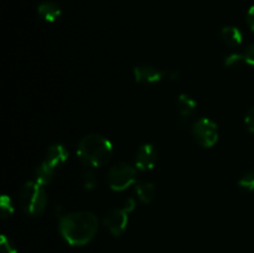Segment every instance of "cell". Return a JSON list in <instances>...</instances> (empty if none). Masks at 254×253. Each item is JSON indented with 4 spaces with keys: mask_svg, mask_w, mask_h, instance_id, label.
<instances>
[{
    "mask_svg": "<svg viewBox=\"0 0 254 253\" xmlns=\"http://www.w3.org/2000/svg\"><path fill=\"white\" fill-rule=\"evenodd\" d=\"M98 218L88 211L71 212L60 218V232L71 246H84L91 242L98 231Z\"/></svg>",
    "mask_w": 254,
    "mask_h": 253,
    "instance_id": "6da1fadb",
    "label": "cell"
},
{
    "mask_svg": "<svg viewBox=\"0 0 254 253\" xmlns=\"http://www.w3.org/2000/svg\"><path fill=\"white\" fill-rule=\"evenodd\" d=\"M113 155V145L101 134H88L79 140L77 156L88 168L103 166Z\"/></svg>",
    "mask_w": 254,
    "mask_h": 253,
    "instance_id": "7a4b0ae2",
    "label": "cell"
},
{
    "mask_svg": "<svg viewBox=\"0 0 254 253\" xmlns=\"http://www.w3.org/2000/svg\"><path fill=\"white\" fill-rule=\"evenodd\" d=\"M19 201L22 211L27 216L37 217L45 211L47 205V195L44 186L36 181H27L19 192Z\"/></svg>",
    "mask_w": 254,
    "mask_h": 253,
    "instance_id": "3957f363",
    "label": "cell"
},
{
    "mask_svg": "<svg viewBox=\"0 0 254 253\" xmlns=\"http://www.w3.org/2000/svg\"><path fill=\"white\" fill-rule=\"evenodd\" d=\"M136 180V170L127 163H118L108 171L109 188L113 191H124Z\"/></svg>",
    "mask_w": 254,
    "mask_h": 253,
    "instance_id": "277c9868",
    "label": "cell"
},
{
    "mask_svg": "<svg viewBox=\"0 0 254 253\" xmlns=\"http://www.w3.org/2000/svg\"><path fill=\"white\" fill-rule=\"evenodd\" d=\"M192 136L201 146L203 148H212L218 140V126L212 119L210 118H200L193 123L192 129Z\"/></svg>",
    "mask_w": 254,
    "mask_h": 253,
    "instance_id": "5b68a950",
    "label": "cell"
},
{
    "mask_svg": "<svg viewBox=\"0 0 254 253\" xmlns=\"http://www.w3.org/2000/svg\"><path fill=\"white\" fill-rule=\"evenodd\" d=\"M128 215L123 207L112 208L103 218V225L114 237H119L126 231L128 225Z\"/></svg>",
    "mask_w": 254,
    "mask_h": 253,
    "instance_id": "8992f818",
    "label": "cell"
},
{
    "mask_svg": "<svg viewBox=\"0 0 254 253\" xmlns=\"http://www.w3.org/2000/svg\"><path fill=\"white\" fill-rule=\"evenodd\" d=\"M158 161V151L153 144H143L139 146L135 154V166L140 171H149L154 169Z\"/></svg>",
    "mask_w": 254,
    "mask_h": 253,
    "instance_id": "52a82bcc",
    "label": "cell"
},
{
    "mask_svg": "<svg viewBox=\"0 0 254 253\" xmlns=\"http://www.w3.org/2000/svg\"><path fill=\"white\" fill-rule=\"evenodd\" d=\"M134 78L138 83L154 84L165 78V71H160L149 64H140L134 67Z\"/></svg>",
    "mask_w": 254,
    "mask_h": 253,
    "instance_id": "ba28073f",
    "label": "cell"
},
{
    "mask_svg": "<svg viewBox=\"0 0 254 253\" xmlns=\"http://www.w3.org/2000/svg\"><path fill=\"white\" fill-rule=\"evenodd\" d=\"M67 158H68V151L66 146L64 144H54L47 149L44 161H46L54 169H57L62 164L66 163Z\"/></svg>",
    "mask_w": 254,
    "mask_h": 253,
    "instance_id": "9c48e42d",
    "label": "cell"
},
{
    "mask_svg": "<svg viewBox=\"0 0 254 253\" xmlns=\"http://www.w3.org/2000/svg\"><path fill=\"white\" fill-rule=\"evenodd\" d=\"M176 106H178L179 114H180V124H184L193 114L197 103H196V101L192 97L183 93L178 97Z\"/></svg>",
    "mask_w": 254,
    "mask_h": 253,
    "instance_id": "30bf717a",
    "label": "cell"
},
{
    "mask_svg": "<svg viewBox=\"0 0 254 253\" xmlns=\"http://www.w3.org/2000/svg\"><path fill=\"white\" fill-rule=\"evenodd\" d=\"M221 40L228 47L240 46L243 41V35L236 26H225L221 30Z\"/></svg>",
    "mask_w": 254,
    "mask_h": 253,
    "instance_id": "8fae6325",
    "label": "cell"
},
{
    "mask_svg": "<svg viewBox=\"0 0 254 253\" xmlns=\"http://www.w3.org/2000/svg\"><path fill=\"white\" fill-rule=\"evenodd\" d=\"M37 12H39V16L41 19H44L45 21L54 22L61 16V7L56 4V2L52 1H45L42 4L39 5L37 7Z\"/></svg>",
    "mask_w": 254,
    "mask_h": 253,
    "instance_id": "7c38bea8",
    "label": "cell"
},
{
    "mask_svg": "<svg viewBox=\"0 0 254 253\" xmlns=\"http://www.w3.org/2000/svg\"><path fill=\"white\" fill-rule=\"evenodd\" d=\"M55 171H56V169L50 166L46 161H42V163L40 164V165H37V168L35 169V181L42 186L47 185V184L51 183L52 179H54Z\"/></svg>",
    "mask_w": 254,
    "mask_h": 253,
    "instance_id": "4fadbf2b",
    "label": "cell"
},
{
    "mask_svg": "<svg viewBox=\"0 0 254 253\" xmlns=\"http://www.w3.org/2000/svg\"><path fill=\"white\" fill-rule=\"evenodd\" d=\"M135 193L143 203H150L155 197V186L153 183L143 181L135 185Z\"/></svg>",
    "mask_w": 254,
    "mask_h": 253,
    "instance_id": "5bb4252c",
    "label": "cell"
},
{
    "mask_svg": "<svg viewBox=\"0 0 254 253\" xmlns=\"http://www.w3.org/2000/svg\"><path fill=\"white\" fill-rule=\"evenodd\" d=\"M82 184H83V188L86 191L94 190L97 186L96 173L91 168H88V166L84 169L83 174H82Z\"/></svg>",
    "mask_w": 254,
    "mask_h": 253,
    "instance_id": "9a60e30c",
    "label": "cell"
},
{
    "mask_svg": "<svg viewBox=\"0 0 254 253\" xmlns=\"http://www.w3.org/2000/svg\"><path fill=\"white\" fill-rule=\"evenodd\" d=\"M0 213L2 218H7L14 213V205L7 195H2L0 198Z\"/></svg>",
    "mask_w": 254,
    "mask_h": 253,
    "instance_id": "2e32d148",
    "label": "cell"
},
{
    "mask_svg": "<svg viewBox=\"0 0 254 253\" xmlns=\"http://www.w3.org/2000/svg\"><path fill=\"white\" fill-rule=\"evenodd\" d=\"M238 185L246 191H254V170L243 174L242 178L238 181Z\"/></svg>",
    "mask_w": 254,
    "mask_h": 253,
    "instance_id": "e0dca14e",
    "label": "cell"
},
{
    "mask_svg": "<svg viewBox=\"0 0 254 253\" xmlns=\"http://www.w3.org/2000/svg\"><path fill=\"white\" fill-rule=\"evenodd\" d=\"M241 62H245V60H243V54L232 52V54L227 55V56L225 57L223 63H225L226 67H235V66H238Z\"/></svg>",
    "mask_w": 254,
    "mask_h": 253,
    "instance_id": "ac0fdd59",
    "label": "cell"
},
{
    "mask_svg": "<svg viewBox=\"0 0 254 253\" xmlns=\"http://www.w3.org/2000/svg\"><path fill=\"white\" fill-rule=\"evenodd\" d=\"M0 253H17L15 246L5 235H2L0 238Z\"/></svg>",
    "mask_w": 254,
    "mask_h": 253,
    "instance_id": "d6986e66",
    "label": "cell"
},
{
    "mask_svg": "<svg viewBox=\"0 0 254 253\" xmlns=\"http://www.w3.org/2000/svg\"><path fill=\"white\" fill-rule=\"evenodd\" d=\"M245 123L248 130H250L251 133H254V107H252V108L247 112V114H246Z\"/></svg>",
    "mask_w": 254,
    "mask_h": 253,
    "instance_id": "ffe728a7",
    "label": "cell"
},
{
    "mask_svg": "<svg viewBox=\"0 0 254 253\" xmlns=\"http://www.w3.org/2000/svg\"><path fill=\"white\" fill-rule=\"evenodd\" d=\"M243 60H245L246 63L254 67V44L248 46V49L243 52Z\"/></svg>",
    "mask_w": 254,
    "mask_h": 253,
    "instance_id": "44dd1931",
    "label": "cell"
},
{
    "mask_svg": "<svg viewBox=\"0 0 254 253\" xmlns=\"http://www.w3.org/2000/svg\"><path fill=\"white\" fill-rule=\"evenodd\" d=\"M135 207H136V202H135V200H134L133 197L127 198L126 202H124V205H123L124 210H126L127 212H129V213H130L131 211H134V208H135Z\"/></svg>",
    "mask_w": 254,
    "mask_h": 253,
    "instance_id": "7402d4cb",
    "label": "cell"
},
{
    "mask_svg": "<svg viewBox=\"0 0 254 253\" xmlns=\"http://www.w3.org/2000/svg\"><path fill=\"white\" fill-rule=\"evenodd\" d=\"M247 22L248 25H250L251 30L254 31V5L253 6H251V9L248 10L247 12Z\"/></svg>",
    "mask_w": 254,
    "mask_h": 253,
    "instance_id": "603a6c76",
    "label": "cell"
},
{
    "mask_svg": "<svg viewBox=\"0 0 254 253\" xmlns=\"http://www.w3.org/2000/svg\"><path fill=\"white\" fill-rule=\"evenodd\" d=\"M180 77V72L176 71V69H170V71H165V78H168L169 81H175Z\"/></svg>",
    "mask_w": 254,
    "mask_h": 253,
    "instance_id": "cb8c5ba5",
    "label": "cell"
}]
</instances>
